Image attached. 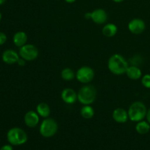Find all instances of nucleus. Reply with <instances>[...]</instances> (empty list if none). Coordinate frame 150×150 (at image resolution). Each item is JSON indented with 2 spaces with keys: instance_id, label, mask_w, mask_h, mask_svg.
Returning a JSON list of instances; mask_svg holds the SVG:
<instances>
[{
  "instance_id": "nucleus-28",
  "label": "nucleus",
  "mask_w": 150,
  "mask_h": 150,
  "mask_svg": "<svg viewBox=\"0 0 150 150\" xmlns=\"http://www.w3.org/2000/svg\"><path fill=\"white\" fill-rule=\"evenodd\" d=\"M111 1H113L114 2H115V3H121V2H122L124 0H111Z\"/></svg>"
},
{
  "instance_id": "nucleus-6",
  "label": "nucleus",
  "mask_w": 150,
  "mask_h": 150,
  "mask_svg": "<svg viewBox=\"0 0 150 150\" xmlns=\"http://www.w3.org/2000/svg\"><path fill=\"white\" fill-rule=\"evenodd\" d=\"M19 56L26 61H33L39 55V51L35 45L32 44H26L19 48Z\"/></svg>"
},
{
  "instance_id": "nucleus-7",
  "label": "nucleus",
  "mask_w": 150,
  "mask_h": 150,
  "mask_svg": "<svg viewBox=\"0 0 150 150\" xmlns=\"http://www.w3.org/2000/svg\"><path fill=\"white\" fill-rule=\"evenodd\" d=\"M76 78L80 83H89L95 78V71L89 66H83L78 69L76 73Z\"/></svg>"
},
{
  "instance_id": "nucleus-17",
  "label": "nucleus",
  "mask_w": 150,
  "mask_h": 150,
  "mask_svg": "<svg viewBox=\"0 0 150 150\" xmlns=\"http://www.w3.org/2000/svg\"><path fill=\"white\" fill-rule=\"evenodd\" d=\"M117 31H118V28L117 25L112 23H108L103 26L102 29V33L104 36L107 38H112L117 35Z\"/></svg>"
},
{
  "instance_id": "nucleus-12",
  "label": "nucleus",
  "mask_w": 150,
  "mask_h": 150,
  "mask_svg": "<svg viewBox=\"0 0 150 150\" xmlns=\"http://www.w3.org/2000/svg\"><path fill=\"white\" fill-rule=\"evenodd\" d=\"M24 123L27 127L30 128L35 127L40 122V116L35 111H29L25 114L24 117H23Z\"/></svg>"
},
{
  "instance_id": "nucleus-18",
  "label": "nucleus",
  "mask_w": 150,
  "mask_h": 150,
  "mask_svg": "<svg viewBox=\"0 0 150 150\" xmlns=\"http://www.w3.org/2000/svg\"><path fill=\"white\" fill-rule=\"evenodd\" d=\"M136 130L140 135L146 134L150 131V124L144 120L139 122L136 125Z\"/></svg>"
},
{
  "instance_id": "nucleus-13",
  "label": "nucleus",
  "mask_w": 150,
  "mask_h": 150,
  "mask_svg": "<svg viewBox=\"0 0 150 150\" xmlns=\"http://www.w3.org/2000/svg\"><path fill=\"white\" fill-rule=\"evenodd\" d=\"M112 118L116 122L123 124L127 122L129 120L128 112L122 108H117L112 113Z\"/></svg>"
},
{
  "instance_id": "nucleus-23",
  "label": "nucleus",
  "mask_w": 150,
  "mask_h": 150,
  "mask_svg": "<svg viewBox=\"0 0 150 150\" xmlns=\"http://www.w3.org/2000/svg\"><path fill=\"white\" fill-rule=\"evenodd\" d=\"M0 150H13L11 144H5L0 148Z\"/></svg>"
},
{
  "instance_id": "nucleus-1",
  "label": "nucleus",
  "mask_w": 150,
  "mask_h": 150,
  "mask_svg": "<svg viewBox=\"0 0 150 150\" xmlns=\"http://www.w3.org/2000/svg\"><path fill=\"white\" fill-rule=\"evenodd\" d=\"M128 67V62L121 54H115L108 59V70L111 73L116 76H121L125 74Z\"/></svg>"
},
{
  "instance_id": "nucleus-15",
  "label": "nucleus",
  "mask_w": 150,
  "mask_h": 150,
  "mask_svg": "<svg viewBox=\"0 0 150 150\" xmlns=\"http://www.w3.org/2000/svg\"><path fill=\"white\" fill-rule=\"evenodd\" d=\"M125 74L131 80H139L142 77V72L139 67L136 65L129 66Z\"/></svg>"
},
{
  "instance_id": "nucleus-26",
  "label": "nucleus",
  "mask_w": 150,
  "mask_h": 150,
  "mask_svg": "<svg viewBox=\"0 0 150 150\" xmlns=\"http://www.w3.org/2000/svg\"><path fill=\"white\" fill-rule=\"evenodd\" d=\"M85 18L91 19V13H87L85 14Z\"/></svg>"
},
{
  "instance_id": "nucleus-3",
  "label": "nucleus",
  "mask_w": 150,
  "mask_h": 150,
  "mask_svg": "<svg viewBox=\"0 0 150 150\" xmlns=\"http://www.w3.org/2000/svg\"><path fill=\"white\" fill-rule=\"evenodd\" d=\"M78 100L84 105H91L96 100L97 90L92 85H84L77 92Z\"/></svg>"
},
{
  "instance_id": "nucleus-27",
  "label": "nucleus",
  "mask_w": 150,
  "mask_h": 150,
  "mask_svg": "<svg viewBox=\"0 0 150 150\" xmlns=\"http://www.w3.org/2000/svg\"><path fill=\"white\" fill-rule=\"evenodd\" d=\"M67 3H69V4H72V3H74L76 0H64Z\"/></svg>"
},
{
  "instance_id": "nucleus-21",
  "label": "nucleus",
  "mask_w": 150,
  "mask_h": 150,
  "mask_svg": "<svg viewBox=\"0 0 150 150\" xmlns=\"http://www.w3.org/2000/svg\"><path fill=\"white\" fill-rule=\"evenodd\" d=\"M142 84L146 89H150V74H146L142 76Z\"/></svg>"
},
{
  "instance_id": "nucleus-19",
  "label": "nucleus",
  "mask_w": 150,
  "mask_h": 150,
  "mask_svg": "<svg viewBox=\"0 0 150 150\" xmlns=\"http://www.w3.org/2000/svg\"><path fill=\"white\" fill-rule=\"evenodd\" d=\"M80 114L83 118L89 120V119H92L95 115V110L91 106V105H84L81 108Z\"/></svg>"
},
{
  "instance_id": "nucleus-5",
  "label": "nucleus",
  "mask_w": 150,
  "mask_h": 150,
  "mask_svg": "<svg viewBox=\"0 0 150 150\" xmlns=\"http://www.w3.org/2000/svg\"><path fill=\"white\" fill-rule=\"evenodd\" d=\"M58 131V124L52 118H45L40 126V133L44 138H51Z\"/></svg>"
},
{
  "instance_id": "nucleus-4",
  "label": "nucleus",
  "mask_w": 150,
  "mask_h": 150,
  "mask_svg": "<svg viewBox=\"0 0 150 150\" xmlns=\"http://www.w3.org/2000/svg\"><path fill=\"white\" fill-rule=\"evenodd\" d=\"M7 140L12 146H21L27 142L28 136L20 127H12L7 133Z\"/></svg>"
},
{
  "instance_id": "nucleus-16",
  "label": "nucleus",
  "mask_w": 150,
  "mask_h": 150,
  "mask_svg": "<svg viewBox=\"0 0 150 150\" xmlns=\"http://www.w3.org/2000/svg\"><path fill=\"white\" fill-rule=\"evenodd\" d=\"M36 112L42 118H48L51 114V108L46 103H40L36 107Z\"/></svg>"
},
{
  "instance_id": "nucleus-30",
  "label": "nucleus",
  "mask_w": 150,
  "mask_h": 150,
  "mask_svg": "<svg viewBox=\"0 0 150 150\" xmlns=\"http://www.w3.org/2000/svg\"><path fill=\"white\" fill-rule=\"evenodd\" d=\"M1 18H2V14H1V13L0 12V21H1Z\"/></svg>"
},
{
  "instance_id": "nucleus-9",
  "label": "nucleus",
  "mask_w": 150,
  "mask_h": 150,
  "mask_svg": "<svg viewBox=\"0 0 150 150\" xmlns=\"http://www.w3.org/2000/svg\"><path fill=\"white\" fill-rule=\"evenodd\" d=\"M19 58V54L13 49H6L1 54V59L7 64H16Z\"/></svg>"
},
{
  "instance_id": "nucleus-14",
  "label": "nucleus",
  "mask_w": 150,
  "mask_h": 150,
  "mask_svg": "<svg viewBox=\"0 0 150 150\" xmlns=\"http://www.w3.org/2000/svg\"><path fill=\"white\" fill-rule=\"evenodd\" d=\"M27 40V35H26V32H23V31H19V32H16L13 38V43L16 47H18V48H21L23 45H26Z\"/></svg>"
},
{
  "instance_id": "nucleus-25",
  "label": "nucleus",
  "mask_w": 150,
  "mask_h": 150,
  "mask_svg": "<svg viewBox=\"0 0 150 150\" xmlns=\"http://www.w3.org/2000/svg\"><path fill=\"white\" fill-rule=\"evenodd\" d=\"M146 121L150 124V108L147 110V112H146Z\"/></svg>"
},
{
  "instance_id": "nucleus-22",
  "label": "nucleus",
  "mask_w": 150,
  "mask_h": 150,
  "mask_svg": "<svg viewBox=\"0 0 150 150\" xmlns=\"http://www.w3.org/2000/svg\"><path fill=\"white\" fill-rule=\"evenodd\" d=\"M7 37L5 35V33L2 32H0V46L4 45L6 42H7Z\"/></svg>"
},
{
  "instance_id": "nucleus-29",
  "label": "nucleus",
  "mask_w": 150,
  "mask_h": 150,
  "mask_svg": "<svg viewBox=\"0 0 150 150\" xmlns=\"http://www.w3.org/2000/svg\"><path fill=\"white\" fill-rule=\"evenodd\" d=\"M6 1H7V0H0V6L2 5V4H4V3L6 2Z\"/></svg>"
},
{
  "instance_id": "nucleus-20",
  "label": "nucleus",
  "mask_w": 150,
  "mask_h": 150,
  "mask_svg": "<svg viewBox=\"0 0 150 150\" xmlns=\"http://www.w3.org/2000/svg\"><path fill=\"white\" fill-rule=\"evenodd\" d=\"M61 77L65 81H71L76 78V73L71 68L66 67L62 70Z\"/></svg>"
},
{
  "instance_id": "nucleus-24",
  "label": "nucleus",
  "mask_w": 150,
  "mask_h": 150,
  "mask_svg": "<svg viewBox=\"0 0 150 150\" xmlns=\"http://www.w3.org/2000/svg\"><path fill=\"white\" fill-rule=\"evenodd\" d=\"M26 60L23 59H22L21 57H20L18 59V61L17 64H18L19 66H24L25 64H26Z\"/></svg>"
},
{
  "instance_id": "nucleus-10",
  "label": "nucleus",
  "mask_w": 150,
  "mask_h": 150,
  "mask_svg": "<svg viewBox=\"0 0 150 150\" xmlns=\"http://www.w3.org/2000/svg\"><path fill=\"white\" fill-rule=\"evenodd\" d=\"M61 98L64 103L71 105L78 100L77 92L71 88H65L62 92Z\"/></svg>"
},
{
  "instance_id": "nucleus-11",
  "label": "nucleus",
  "mask_w": 150,
  "mask_h": 150,
  "mask_svg": "<svg viewBox=\"0 0 150 150\" xmlns=\"http://www.w3.org/2000/svg\"><path fill=\"white\" fill-rule=\"evenodd\" d=\"M91 19L97 24H103L108 19V14L103 9H95L91 13Z\"/></svg>"
},
{
  "instance_id": "nucleus-8",
  "label": "nucleus",
  "mask_w": 150,
  "mask_h": 150,
  "mask_svg": "<svg viewBox=\"0 0 150 150\" xmlns=\"http://www.w3.org/2000/svg\"><path fill=\"white\" fill-rule=\"evenodd\" d=\"M128 30L133 35H140L143 33L146 29V23L142 18H133L130 21L127 25Z\"/></svg>"
},
{
  "instance_id": "nucleus-2",
  "label": "nucleus",
  "mask_w": 150,
  "mask_h": 150,
  "mask_svg": "<svg viewBox=\"0 0 150 150\" xmlns=\"http://www.w3.org/2000/svg\"><path fill=\"white\" fill-rule=\"evenodd\" d=\"M129 120L133 122H139L146 118L147 108L145 104L141 101H136L128 108Z\"/></svg>"
}]
</instances>
